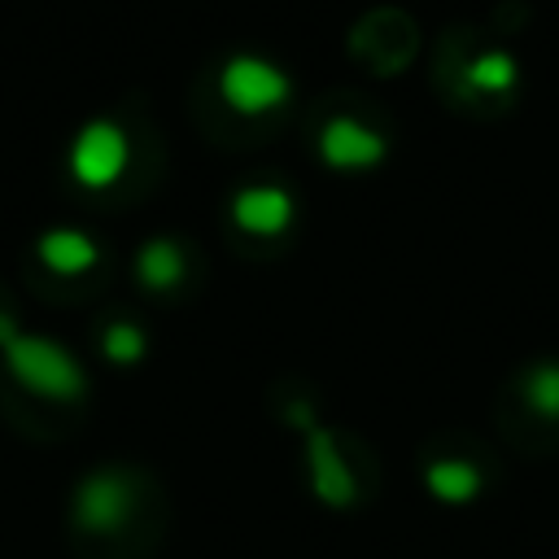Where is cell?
<instances>
[{"label":"cell","mask_w":559,"mask_h":559,"mask_svg":"<svg viewBox=\"0 0 559 559\" xmlns=\"http://www.w3.org/2000/svg\"><path fill=\"white\" fill-rule=\"evenodd\" d=\"M0 349H4V362L9 371L39 397H57V402H70L83 393V371L79 362L48 336H31L22 332L4 310H0Z\"/></svg>","instance_id":"cell-1"},{"label":"cell","mask_w":559,"mask_h":559,"mask_svg":"<svg viewBox=\"0 0 559 559\" xmlns=\"http://www.w3.org/2000/svg\"><path fill=\"white\" fill-rule=\"evenodd\" d=\"M218 92L236 114H271L288 100L293 83L275 61L253 57V52H236L218 70Z\"/></svg>","instance_id":"cell-2"},{"label":"cell","mask_w":559,"mask_h":559,"mask_svg":"<svg viewBox=\"0 0 559 559\" xmlns=\"http://www.w3.org/2000/svg\"><path fill=\"white\" fill-rule=\"evenodd\" d=\"M131 162V144L127 131L109 118H92L87 127H79L74 144H70V175L83 188H109L118 183V175Z\"/></svg>","instance_id":"cell-3"},{"label":"cell","mask_w":559,"mask_h":559,"mask_svg":"<svg viewBox=\"0 0 559 559\" xmlns=\"http://www.w3.org/2000/svg\"><path fill=\"white\" fill-rule=\"evenodd\" d=\"M384 153H389L384 135L371 131V127H362V122L349 118V114L328 118L323 131H319V157H323L328 166H336V170H367V166H376Z\"/></svg>","instance_id":"cell-4"},{"label":"cell","mask_w":559,"mask_h":559,"mask_svg":"<svg viewBox=\"0 0 559 559\" xmlns=\"http://www.w3.org/2000/svg\"><path fill=\"white\" fill-rule=\"evenodd\" d=\"M293 197L288 188L280 183H249L231 197V218L240 231H253V236H280L288 223H293Z\"/></svg>","instance_id":"cell-5"},{"label":"cell","mask_w":559,"mask_h":559,"mask_svg":"<svg viewBox=\"0 0 559 559\" xmlns=\"http://www.w3.org/2000/svg\"><path fill=\"white\" fill-rule=\"evenodd\" d=\"M35 249H39V262H44L48 271H61V275H79V271L96 266V258H100L96 240H92L87 231H74V227H52V231H44Z\"/></svg>","instance_id":"cell-6"},{"label":"cell","mask_w":559,"mask_h":559,"mask_svg":"<svg viewBox=\"0 0 559 559\" xmlns=\"http://www.w3.org/2000/svg\"><path fill=\"white\" fill-rule=\"evenodd\" d=\"M127 511V489L118 476H92L83 489H79V520L92 524V528H105V524H118Z\"/></svg>","instance_id":"cell-7"},{"label":"cell","mask_w":559,"mask_h":559,"mask_svg":"<svg viewBox=\"0 0 559 559\" xmlns=\"http://www.w3.org/2000/svg\"><path fill=\"white\" fill-rule=\"evenodd\" d=\"M135 275L144 288H175L183 280V249L175 240H148L135 253Z\"/></svg>","instance_id":"cell-8"},{"label":"cell","mask_w":559,"mask_h":559,"mask_svg":"<svg viewBox=\"0 0 559 559\" xmlns=\"http://www.w3.org/2000/svg\"><path fill=\"white\" fill-rule=\"evenodd\" d=\"M515 79H520V66H515V57L511 52H502V48H493V52H480L467 70H463V83L467 87H476V92H507V87H515Z\"/></svg>","instance_id":"cell-9"},{"label":"cell","mask_w":559,"mask_h":559,"mask_svg":"<svg viewBox=\"0 0 559 559\" xmlns=\"http://www.w3.org/2000/svg\"><path fill=\"white\" fill-rule=\"evenodd\" d=\"M524 397H528L533 411L559 419V362H537L524 376Z\"/></svg>","instance_id":"cell-10"},{"label":"cell","mask_w":559,"mask_h":559,"mask_svg":"<svg viewBox=\"0 0 559 559\" xmlns=\"http://www.w3.org/2000/svg\"><path fill=\"white\" fill-rule=\"evenodd\" d=\"M100 345H105V358H114V362H135V358L144 354V332L131 328V323H109Z\"/></svg>","instance_id":"cell-11"}]
</instances>
